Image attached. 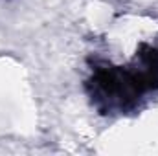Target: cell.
Here are the masks:
<instances>
[{"label":"cell","mask_w":158,"mask_h":156,"mask_svg":"<svg viewBox=\"0 0 158 156\" xmlns=\"http://www.w3.org/2000/svg\"><path fill=\"white\" fill-rule=\"evenodd\" d=\"M158 88V39L142 40L123 63L96 61L88 79L90 97L103 112H127Z\"/></svg>","instance_id":"obj_1"}]
</instances>
